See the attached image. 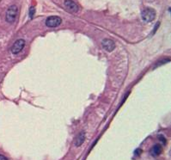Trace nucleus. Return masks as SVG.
I'll list each match as a JSON object with an SVG mask.
<instances>
[{"label":"nucleus","instance_id":"obj_1","mask_svg":"<svg viewBox=\"0 0 171 160\" xmlns=\"http://www.w3.org/2000/svg\"><path fill=\"white\" fill-rule=\"evenodd\" d=\"M17 14H18V8L16 5L13 4L11 6H9L6 11V15H5V19H6V22L11 23L13 22H15L16 16H17Z\"/></svg>","mask_w":171,"mask_h":160},{"label":"nucleus","instance_id":"obj_2","mask_svg":"<svg viewBox=\"0 0 171 160\" xmlns=\"http://www.w3.org/2000/svg\"><path fill=\"white\" fill-rule=\"evenodd\" d=\"M142 19L146 22H151L156 18V11L152 8H145L143 9L141 14Z\"/></svg>","mask_w":171,"mask_h":160},{"label":"nucleus","instance_id":"obj_3","mask_svg":"<svg viewBox=\"0 0 171 160\" xmlns=\"http://www.w3.org/2000/svg\"><path fill=\"white\" fill-rule=\"evenodd\" d=\"M62 20L59 16H49L47 20H46V25L49 28H55L58 27L61 24Z\"/></svg>","mask_w":171,"mask_h":160},{"label":"nucleus","instance_id":"obj_4","mask_svg":"<svg viewBox=\"0 0 171 160\" xmlns=\"http://www.w3.org/2000/svg\"><path fill=\"white\" fill-rule=\"evenodd\" d=\"M24 47H25V41L22 39H19L15 41L10 51L13 54H18L23 49Z\"/></svg>","mask_w":171,"mask_h":160},{"label":"nucleus","instance_id":"obj_5","mask_svg":"<svg viewBox=\"0 0 171 160\" xmlns=\"http://www.w3.org/2000/svg\"><path fill=\"white\" fill-rule=\"evenodd\" d=\"M66 9L71 13H77L79 9L78 5L72 0H66L64 3Z\"/></svg>","mask_w":171,"mask_h":160},{"label":"nucleus","instance_id":"obj_6","mask_svg":"<svg viewBox=\"0 0 171 160\" xmlns=\"http://www.w3.org/2000/svg\"><path fill=\"white\" fill-rule=\"evenodd\" d=\"M101 44L103 48L107 52H112L115 48V43L111 39H104Z\"/></svg>","mask_w":171,"mask_h":160},{"label":"nucleus","instance_id":"obj_7","mask_svg":"<svg viewBox=\"0 0 171 160\" xmlns=\"http://www.w3.org/2000/svg\"><path fill=\"white\" fill-rule=\"evenodd\" d=\"M84 140H85V133H84V132H81V133L77 136L74 144H75L76 146H80L84 142Z\"/></svg>","mask_w":171,"mask_h":160},{"label":"nucleus","instance_id":"obj_8","mask_svg":"<svg viewBox=\"0 0 171 160\" xmlns=\"http://www.w3.org/2000/svg\"><path fill=\"white\" fill-rule=\"evenodd\" d=\"M162 152H163V148H162V146H161L160 145H158V144L155 145V146L152 147V149H151V154H152L153 156H155V157L160 155V154L162 153Z\"/></svg>","mask_w":171,"mask_h":160},{"label":"nucleus","instance_id":"obj_9","mask_svg":"<svg viewBox=\"0 0 171 160\" xmlns=\"http://www.w3.org/2000/svg\"><path fill=\"white\" fill-rule=\"evenodd\" d=\"M34 13H35V9H34V7H33V6L30 7V9H29V17H30V19L33 18Z\"/></svg>","mask_w":171,"mask_h":160},{"label":"nucleus","instance_id":"obj_10","mask_svg":"<svg viewBox=\"0 0 171 160\" xmlns=\"http://www.w3.org/2000/svg\"><path fill=\"white\" fill-rule=\"evenodd\" d=\"M158 140H159L163 144H164V145L166 144V139L164 138V135H159V136H158Z\"/></svg>","mask_w":171,"mask_h":160},{"label":"nucleus","instance_id":"obj_11","mask_svg":"<svg viewBox=\"0 0 171 160\" xmlns=\"http://www.w3.org/2000/svg\"><path fill=\"white\" fill-rule=\"evenodd\" d=\"M0 160H9L5 156H3V155H1L0 154Z\"/></svg>","mask_w":171,"mask_h":160},{"label":"nucleus","instance_id":"obj_12","mask_svg":"<svg viewBox=\"0 0 171 160\" xmlns=\"http://www.w3.org/2000/svg\"><path fill=\"white\" fill-rule=\"evenodd\" d=\"M140 153H141V150L138 149V150H136V151H135V154L139 155V154H140Z\"/></svg>","mask_w":171,"mask_h":160}]
</instances>
